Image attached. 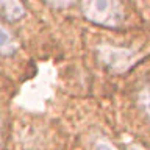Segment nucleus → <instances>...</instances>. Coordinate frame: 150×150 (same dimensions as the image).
<instances>
[{"mask_svg":"<svg viewBox=\"0 0 150 150\" xmlns=\"http://www.w3.org/2000/svg\"><path fill=\"white\" fill-rule=\"evenodd\" d=\"M81 8L89 21L105 27H119L124 19V9L119 2H106V0L84 2L81 3Z\"/></svg>","mask_w":150,"mask_h":150,"instance_id":"f257e3e1","label":"nucleus"},{"mask_svg":"<svg viewBox=\"0 0 150 150\" xmlns=\"http://www.w3.org/2000/svg\"><path fill=\"white\" fill-rule=\"evenodd\" d=\"M98 56L102 63L114 72H124L134 61V53L131 50L117 47H100Z\"/></svg>","mask_w":150,"mask_h":150,"instance_id":"f03ea898","label":"nucleus"},{"mask_svg":"<svg viewBox=\"0 0 150 150\" xmlns=\"http://www.w3.org/2000/svg\"><path fill=\"white\" fill-rule=\"evenodd\" d=\"M0 11L8 21H17L25 14L23 6L19 2H0Z\"/></svg>","mask_w":150,"mask_h":150,"instance_id":"7ed1b4c3","label":"nucleus"},{"mask_svg":"<svg viewBox=\"0 0 150 150\" xmlns=\"http://www.w3.org/2000/svg\"><path fill=\"white\" fill-rule=\"evenodd\" d=\"M16 50V44L13 41V36L3 25H0V53L2 55H11Z\"/></svg>","mask_w":150,"mask_h":150,"instance_id":"20e7f679","label":"nucleus"},{"mask_svg":"<svg viewBox=\"0 0 150 150\" xmlns=\"http://www.w3.org/2000/svg\"><path fill=\"white\" fill-rule=\"evenodd\" d=\"M139 103L142 106V110L147 112V116L150 117V91H144L139 96Z\"/></svg>","mask_w":150,"mask_h":150,"instance_id":"39448f33","label":"nucleus"},{"mask_svg":"<svg viewBox=\"0 0 150 150\" xmlns=\"http://www.w3.org/2000/svg\"><path fill=\"white\" fill-rule=\"evenodd\" d=\"M92 150H116V149L111 147V144H108L106 141H97Z\"/></svg>","mask_w":150,"mask_h":150,"instance_id":"423d86ee","label":"nucleus"},{"mask_svg":"<svg viewBox=\"0 0 150 150\" xmlns=\"http://www.w3.org/2000/svg\"><path fill=\"white\" fill-rule=\"evenodd\" d=\"M131 150H139V149H131Z\"/></svg>","mask_w":150,"mask_h":150,"instance_id":"0eeeda50","label":"nucleus"}]
</instances>
